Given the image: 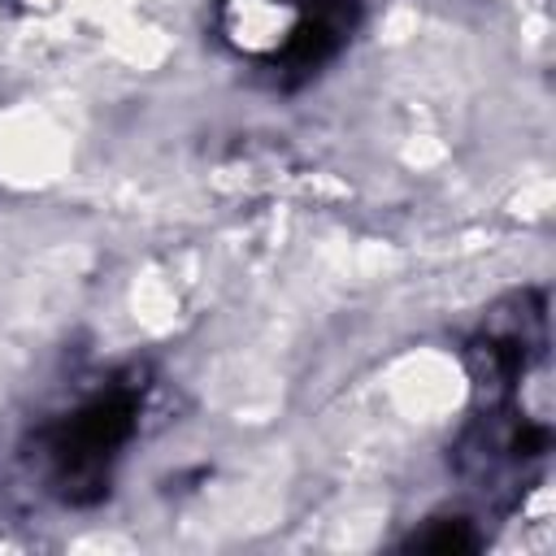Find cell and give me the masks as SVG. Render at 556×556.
Masks as SVG:
<instances>
[{
	"instance_id": "3",
	"label": "cell",
	"mask_w": 556,
	"mask_h": 556,
	"mask_svg": "<svg viewBox=\"0 0 556 556\" xmlns=\"http://www.w3.org/2000/svg\"><path fill=\"white\" fill-rule=\"evenodd\" d=\"M356 26V0H304L300 4V22L291 26V35L278 48V70L295 83L317 74V65H326L352 35Z\"/></svg>"
},
{
	"instance_id": "4",
	"label": "cell",
	"mask_w": 556,
	"mask_h": 556,
	"mask_svg": "<svg viewBox=\"0 0 556 556\" xmlns=\"http://www.w3.org/2000/svg\"><path fill=\"white\" fill-rule=\"evenodd\" d=\"M408 547H417V552H443V556L447 552H473L478 547V534L465 521H434L430 530L413 534Z\"/></svg>"
},
{
	"instance_id": "1",
	"label": "cell",
	"mask_w": 556,
	"mask_h": 556,
	"mask_svg": "<svg viewBox=\"0 0 556 556\" xmlns=\"http://www.w3.org/2000/svg\"><path fill=\"white\" fill-rule=\"evenodd\" d=\"M139 395H143V387L113 382L109 391L87 400L78 413H70L48 434V452L56 465V491L70 504H91L109 491V465H113L117 447L135 434Z\"/></svg>"
},
{
	"instance_id": "2",
	"label": "cell",
	"mask_w": 556,
	"mask_h": 556,
	"mask_svg": "<svg viewBox=\"0 0 556 556\" xmlns=\"http://www.w3.org/2000/svg\"><path fill=\"white\" fill-rule=\"evenodd\" d=\"M547 330H543V295L521 291L508 295L495 313H486L482 330L469 343V378L478 391H486V400H500L513 391V382H521V374L530 369V361L543 356Z\"/></svg>"
}]
</instances>
